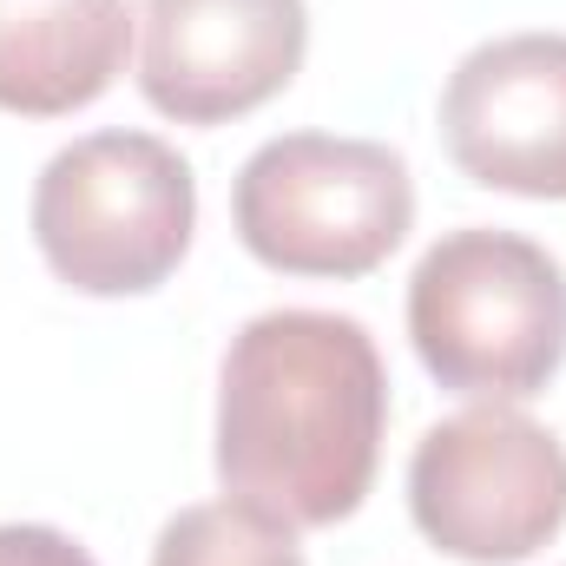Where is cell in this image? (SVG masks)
I'll use <instances>...</instances> for the list:
<instances>
[{
    "label": "cell",
    "instance_id": "cell-4",
    "mask_svg": "<svg viewBox=\"0 0 566 566\" xmlns=\"http://www.w3.org/2000/svg\"><path fill=\"white\" fill-rule=\"evenodd\" d=\"M231 224L264 271L369 277L416 231V178L409 158L382 139L283 133L244 158Z\"/></svg>",
    "mask_w": 566,
    "mask_h": 566
},
{
    "label": "cell",
    "instance_id": "cell-9",
    "mask_svg": "<svg viewBox=\"0 0 566 566\" xmlns=\"http://www.w3.org/2000/svg\"><path fill=\"white\" fill-rule=\"evenodd\" d=\"M151 566H310V560L296 547V527H283L277 514L224 494V501L178 507L151 541Z\"/></svg>",
    "mask_w": 566,
    "mask_h": 566
},
{
    "label": "cell",
    "instance_id": "cell-8",
    "mask_svg": "<svg viewBox=\"0 0 566 566\" xmlns=\"http://www.w3.org/2000/svg\"><path fill=\"white\" fill-rule=\"evenodd\" d=\"M126 0H0V113L66 119L126 73Z\"/></svg>",
    "mask_w": 566,
    "mask_h": 566
},
{
    "label": "cell",
    "instance_id": "cell-1",
    "mask_svg": "<svg viewBox=\"0 0 566 566\" xmlns=\"http://www.w3.org/2000/svg\"><path fill=\"white\" fill-rule=\"evenodd\" d=\"M389 428L376 336L336 310H264L218 363V481L283 527L363 507Z\"/></svg>",
    "mask_w": 566,
    "mask_h": 566
},
{
    "label": "cell",
    "instance_id": "cell-3",
    "mask_svg": "<svg viewBox=\"0 0 566 566\" xmlns=\"http://www.w3.org/2000/svg\"><path fill=\"white\" fill-rule=\"evenodd\" d=\"M198 231V178L158 133H86L33 178V244L80 296H145Z\"/></svg>",
    "mask_w": 566,
    "mask_h": 566
},
{
    "label": "cell",
    "instance_id": "cell-6",
    "mask_svg": "<svg viewBox=\"0 0 566 566\" xmlns=\"http://www.w3.org/2000/svg\"><path fill=\"white\" fill-rule=\"evenodd\" d=\"M303 0H145L139 93L178 126H224L271 106L303 73Z\"/></svg>",
    "mask_w": 566,
    "mask_h": 566
},
{
    "label": "cell",
    "instance_id": "cell-7",
    "mask_svg": "<svg viewBox=\"0 0 566 566\" xmlns=\"http://www.w3.org/2000/svg\"><path fill=\"white\" fill-rule=\"evenodd\" d=\"M441 145L461 178L514 198H566V33H501L441 86Z\"/></svg>",
    "mask_w": 566,
    "mask_h": 566
},
{
    "label": "cell",
    "instance_id": "cell-10",
    "mask_svg": "<svg viewBox=\"0 0 566 566\" xmlns=\"http://www.w3.org/2000/svg\"><path fill=\"white\" fill-rule=\"evenodd\" d=\"M0 566H99L73 534L40 527V521H7L0 527Z\"/></svg>",
    "mask_w": 566,
    "mask_h": 566
},
{
    "label": "cell",
    "instance_id": "cell-5",
    "mask_svg": "<svg viewBox=\"0 0 566 566\" xmlns=\"http://www.w3.org/2000/svg\"><path fill=\"white\" fill-rule=\"evenodd\" d=\"M409 514L448 560H534L566 527V448L514 402H474L409 454Z\"/></svg>",
    "mask_w": 566,
    "mask_h": 566
},
{
    "label": "cell",
    "instance_id": "cell-2",
    "mask_svg": "<svg viewBox=\"0 0 566 566\" xmlns=\"http://www.w3.org/2000/svg\"><path fill=\"white\" fill-rule=\"evenodd\" d=\"M422 369L474 402H527L566 363V271L521 231L468 224L434 238L409 277Z\"/></svg>",
    "mask_w": 566,
    "mask_h": 566
}]
</instances>
